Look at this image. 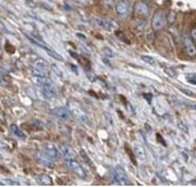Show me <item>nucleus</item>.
I'll list each match as a JSON object with an SVG mask.
<instances>
[{"mask_svg": "<svg viewBox=\"0 0 196 187\" xmlns=\"http://www.w3.org/2000/svg\"><path fill=\"white\" fill-rule=\"evenodd\" d=\"M157 138H158L159 140H161V143H162V144H163V145H167V144H166V141H164V140L162 139V136H161V135H159V134H157Z\"/></svg>", "mask_w": 196, "mask_h": 187, "instance_id": "obj_31", "label": "nucleus"}, {"mask_svg": "<svg viewBox=\"0 0 196 187\" xmlns=\"http://www.w3.org/2000/svg\"><path fill=\"white\" fill-rule=\"evenodd\" d=\"M135 154H136L138 158L145 159V152H144V149H143L142 146H136V148H135Z\"/></svg>", "mask_w": 196, "mask_h": 187, "instance_id": "obj_16", "label": "nucleus"}, {"mask_svg": "<svg viewBox=\"0 0 196 187\" xmlns=\"http://www.w3.org/2000/svg\"><path fill=\"white\" fill-rule=\"evenodd\" d=\"M145 26H146V23L144 19H136L135 22H134V32L135 33H140V32H143V31H145Z\"/></svg>", "mask_w": 196, "mask_h": 187, "instance_id": "obj_12", "label": "nucleus"}, {"mask_svg": "<svg viewBox=\"0 0 196 187\" xmlns=\"http://www.w3.org/2000/svg\"><path fill=\"white\" fill-rule=\"evenodd\" d=\"M38 159L42 162V163H46V164H48V166H51V162H52V159L50 158V157H48V155L44 152V150H42L41 153H38Z\"/></svg>", "mask_w": 196, "mask_h": 187, "instance_id": "obj_14", "label": "nucleus"}, {"mask_svg": "<svg viewBox=\"0 0 196 187\" xmlns=\"http://www.w3.org/2000/svg\"><path fill=\"white\" fill-rule=\"evenodd\" d=\"M130 8H131V5H130V2H129V0H120V2H117L115 5L116 13L121 17L127 15L130 13Z\"/></svg>", "mask_w": 196, "mask_h": 187, "instance_id": "obj_2", "label": "nucleus"}, {"mask_svg": "<svg viewBox=\"0 0 196 187\" xmlns=\"http://www.w3.org/2000/svg\"><path fill=\"white\" fill-rule=\"evenodd\" d=\"M34 67H37V69H40V70L47 71V67H48V65L46 64V61H44V60L38 59V60H36V61H34Z\"/></svg>", "mask_w": 196, "mask_h": 187, "instance_id": "obj_15", "label": "nucleus"}, {"mask_svg": "<svg viewBox=\"0 0 196 187\" xmlns=\"http://www.w3.org/2000/svg\"><path fill=\"white\" fill-rule=\"evenodd\" d=\"M41 181H42V182H44V183H46V185H51V183H52L51 178L48 177V176H45V174L41 177Z\"/></svg>", "mask_w": 196, "mask_h": 187, "instance_id": "obj_21", "label": "nucleus"}, {"mask_svg": "<svg viewBox=\"0 0 196 187\" xmlns=\"http://www.w3.org/2000/svg\"><path fill=\"white\" fill-rule=\"evenodd\" d=\"M142 60H144L146 64H149V65H154L155 64V60L152 57V56H146V55H143L142 56Z\"/></svg>", "mask_w": 196, "mask_h": 187, "instance_id": "obj_18", "label": "nucleus"}, {"mask_svg": "<svg viewBox=\"0 0 196 187\" xmlns=\"http://www.w3.org/2000/svg\"><path fill=\"white\" fill-rule=\"evenodd\" d=\"M145 130H148V131H150V126L148 123H145Z\"/></svg>", "mask_w": 196, "mask_h": 187, "instance_id": "obj_34", "label": "nucleus"}, {"mask_svg": "<svg viewBox=\"0 0 196 187\" xmlns=\"http://www.w3.org/2000/svg\"><path fill=\"white\" fill-rule=\"evenodd\" d=\"M145 40L148 42H153L155 40V34H154V31H146L145 32Z\"/></svg>", "mask_w": 196, "mask_h": 187, "instance_id": "obj_17", "label": "nucleus"}, {"mask_svg": "<svg viewBox=\"0 0 196 187\" xmlns=\"http://www.w3.org/2000/svg\"><path fill=\"white\" fill-rule=\"evenodd\" d=\"M51 69H52V70H54L55 73H56V74H57V77H60V78H61V77H63V73H61V71H60V69H59V67H57L56 65H51Z\"/></svg>", "mask_w": 196, "mask_h": 187, "instance_id": "obj_23", "label": "nucleus"}, {"mask_svg": "<svg viewBox=\"0 0 196 187\" xmlns=\"http://www.w3.org/2000/svg\"><path fill=\"white\" fill-rule=\"evenodd\" d=\"M180 89H181V90H182L183 93H185V94H187V96H190V97H192V96H194L192 93L190 92V90H187V89H183V88H180Z\"/></svg>", "mask_w": 196, "mask_h": 187, "instance_id": "obj_27", "label": "nucleus"}, {"mask_svg": "<svg viewBox=\"0 0 196 187\" xmlns=\"http://www.w3.org/2000/svg\"><path fill=\"white\" fill-rule=\"evenodd\" d=\"M183 46H185V51L187 52V55H190V56L196 55V47H195V45L192 43L190 37H187V36L183 37Z\"/></svg>", "mask_w": 196, "mask_h": 187, "instance_id": "obj_7", "label": "nucleus"}, {"mask_svg": "<svg viewBox=\"0 0 196 187\" xmlns=\"http://www.w3.org/2000/svg\"><path fill=\"white\" fill-rule=\"evenodd\" d=\"M52 113L56 116L57 118H60L61 121H69L70 120V111L68 108H65V107H57V108H55L52 111Z\"/></svg>", "mask_w": 196, "mask_h": 187, "instance_id": "obj_4", "label": "nucleus"}, {"mask_svg": "<svg viewBox=\"0 0 196 187\" xmlns=\"http://www.w3.org/2000/svg\"><path fill=\"white\" fill-rule=\"evenodd\" d=\"M140 2H142V3H149L150 0H140Z\"/></svg>", "mask_w": 196, "mask_h": 187, "instance_id": "obj_35", "label": "nucleus"}, {"mask_svg": "<svg viewBox=\"0 0 196 187\" xmlns=\"http://www.w3.org/2000/svg\"><path fill=\"white\" fill-rule=\"evenodd\" d=\"M175 15H176V13L172 10V11H171V14H169V18H168L169 23H173V22H175Z\"/></svg>", "mask_w": 196, "mask_h": 187, "instance_id": "obj_25", "label": "nucleus"}, {"mask_svg": "<svg viewBox=\"0 0 196 187\" xmlns=\"http://www.w3.org/2000/svg\"><path fill=\"white\" fill-rule=\"evenodd\" d=\"M164 71H166V74H168V75L172 77V78H175L177 75V73H175V70L171 69V67H166V69H164Z\"/></svg>", "mask_w": 196, "mask_h": 187, "instance_id": "obj_20", "label": "nucleus"}, {"mask_svg": "<svg viewBox=\"0 0 196 187\" xmlns=\"http://www.w3.org/2000/svg\"><path fill=\"white\" fill-rule=\"evenodd\" d=\"M60 152L65 157V159H73V158H75V153H74V150H73V149L69 145H64L63 144V145L60 146Z\"/></svg>", "mask_w": 196, "mask_h": 187, "instance_id": "obj_10", "label": "nucleus"}, {"mask_svg": "<svg viewBox=\"0 0 196 187\" xmlns=\"http://www.w3.org/2000/svg\"><path fill=\"white\" fill-rule=\"evenodd\" d=\"M186 80L188 83H191V84H196V74H187Z\"/></svg>", "mask_w": 196, "mask_h": 187, "instance_id": "obj_19", "label": "nucleus"}, {"mask_svg": "<svg viewBox=\"0 0 196 187\" xmlns=\"http://www.w3.org/2000/svg\"><path fill=\"white\" fill-rule=\"evenodd\" d=\"M7 48H8V52H10V54H11V52H14V48L11 47V46L9 45V43H7Z\"/></svg>", "mask_w": 196, "mask_h": 187, "instance_id": "obj_29", "label": "nucleus"}, {"mask_svg": "<svg viewBox=\"0 0 196 187\" xmlns=\"http://www.w3.org/2000/svg\"><path fill=\"white\" fill-rule=\"evenodd\" d=\"M44 152L50 157L52 160H57L59 159V157H60V153L61 152H59L57 149H56V146H55L54 144H51V143H47V144L45 145V148H44Z\"/></svg>", "mask_w": 196, "mask_h": 187, "instance_id": "obj_5", "label": "nucleus"}, {"mask_svg": "<svg viewBox=\"0 0 196 187\" xmlns=\"http://www.w3.org/2000/svg\"><path fill=\"white\" fill-rule=\"evenodd\" d=\"M10 130H11V133H13L15 136H18L19 139H26V135L23 134V131L17 126V125H10Z\"/></svg>", "mask_w": 196, "mask_h": 187, "instance_id": "obj_13", "label": "nucleus"}, {"mask_svg": "<svg viewBox=\"0 0 196 187\" xmlns=\"http://www.w3.org/2000/svg\"><path fill=\"white\" fill-rule=\"evenodd\" d=\"M80 155H82V158H83V159H84L85 162H87V163H88L89 166L92 164V160H90V159L88 158V155L85 154V152H84V150H80Z\"/></svg>", "mask_w": 196, "mask_h": 187, "instance_id": "obj_22", "label": "nucleus"}, {"mask_svg": "<svg viewBox=\"0 0 196 187\" xmlns=\"http://www.w3.org/2000/svg\"><path fill=\"white\" fill-rule=\"evenodd\" d=\"M42 92H44V96L46 98H54L55 96H56V90H55L54 85L51 83L45 84L44 85V90H42Z\"/></svg>", "mask_w": 196, "mask_h": 187, "instance_id": "obj_11", "label": "nucleus"}, {"mask_svg": "<svg viewBox=\"0 0 196 187\" xmlns=\"http://www.w3.org/2000/svg\"><path fill=\"white\" fill-rule=\"evenodd\" d=\"M65 160H66V164H68V167L71 168V169L74 171L79 177H80V178H84L85 177V173L83 171V168L79 166V163H78V162L74 158H73V159H65Z\"/></svg>", "mask_w": 196, "mask_h": 187, "instance_id": "obj_6", "label": "nucleus"}, {"mask_svg": "<svg viewBox=\"0 0 196 187\" xmlns=\"http://www.w3.org/2000/svg\"><path fill=\"white\" fill-rule=\"evenodd\" d=\"M164 24H166V15H164V13L162 10H158L154 14V17H153L152 27H153V29L159 31L164 27Z\"/></svg>", "mask_w": 196, "mask_h": 187, "instance_id": "obj_1", "label": "nucleus"}, {"mask_svg": "<svg viewBox=\"0 0 196 187\" xmlns=\"http://www.w3.org/2000/svg\"><path fill=\"white\" fill-rule=\"evenodd\" d=\"M40 121H37V120H34L33 121V125H36V126H37L38 129H42V126H44V125H42V123H38Z\"/></svg>", "mask_w": 196, "mask_h": 187, "instance_id": "obj_28", "label": "nucleus"}, {"mask_svg": "<svg viewBox=\"0 0 196 187\" xmlns=\"http://www.w3.org/2000/svg\"><path fill=\"white\" fill-rule=\"evenodd\" d=\"M191 36H192L194 40H196V28H192L191 29Z\"/></svg>", "mask_w": 196, "mask_h": 187, "instance_id": "obj_30", "label": "nucleus"}, {"mask_svg": "<svg viewBox=\"0 0 196 187\" xmlns=\"http://www.w3.org/2000/svg\"><path fill=\"white\" fill-rule=\"evenodd\" d=\"M2 183H3V185H18L17 182H13V181L7 179V178H3V179H2Z\"/></svg>", "mask_w": 196, "mask_h": 187, "instance_id": "obj_24", "label": "nucleus"}, {"mask_svg": "<svg viewBox=\"0 0 196 187\" xmlns=\"http://www.w3.org/2000/svg\"><path fill=\"white\" fill-rule=\"evenodd\" d=\"M96 21L103 29H106V31H112L113 27L117 28V23H113L112 21H109V19L107 21V19H100V18H98V19H96Z\"/></svg>", "mask_w": 196, "mask_h": 187, "instance_id": "obj_9", "label": "nucleus"}, {"mask_svg": "<svg viewBox=\"0 0 196 187\" xmlns=\"http://www.w3.org/2000/svg\"><path fill=\"white\" fill-rule=\"evenodd\" d=\"M78 3H80V4H89L90 0H77Z\"/></svg>", "mask_w": 196, "mask_h": 187, "instance_id": "obj_32", "label": "nucleus"}, {"mask_svg": "<svg viewBox=\"0 0 196 187\" xmlns=\"http://www.w3.org/2000/svg\"><path fill=\"white\" fill-rule=\"evenodd\" d=\"M70 67H71V69H73V71H74L75 74L78 73V67H77V66H74V65H70Z\"/></svg>", "mask_w": 196, "mask_h": 187, "instance_id": "obj_33", "label": "nucleus"}, {"mask_svg": "<svg viewBox=\"0 0 196 187\" xmlns=\"http://www.w3.org/2000/svg\"><path fill=\"white\" fill-rule=\"evenodd\" d=\"M105 52H106L108 56H115V54L112 52V50H111V48H108V47H106V48H105Z\"/></svg>", "mask_w": 196, "mask_h": 187, "instance_id": "obj_26", "label": "nucleus"}, {"mask_svg": "<svg viewBox=\"0 0 196 187\" xmlns=\"http://www.w3.org/2000/svg\"><path fill=\"white\" fill-rule=\"evenodd\" d=\"M135 13L139 14V15H143V17H146L149 14V7L146 5V3H136L135 4Z\"/></svg>", "mask_w": 196, "mask_h": 187, "instance_id": "obj_8", "label": "nucleus"}, {"mask_svg": "<svg viewBox=\"0 0 196 187\" xmlns=\"http://www.w3.org/2000/svg\"><path fill=\"white\" fill-rule=\"evenodd\" d=\"M115 182L117 185H126L127 183V178H126V173L124 171V168L117 166L115 168Z\"/></svg>", "mask_w": 196, "mask_h": 187, "instance_id": "obj_3", "label": "nucleus"}]
</instances>
